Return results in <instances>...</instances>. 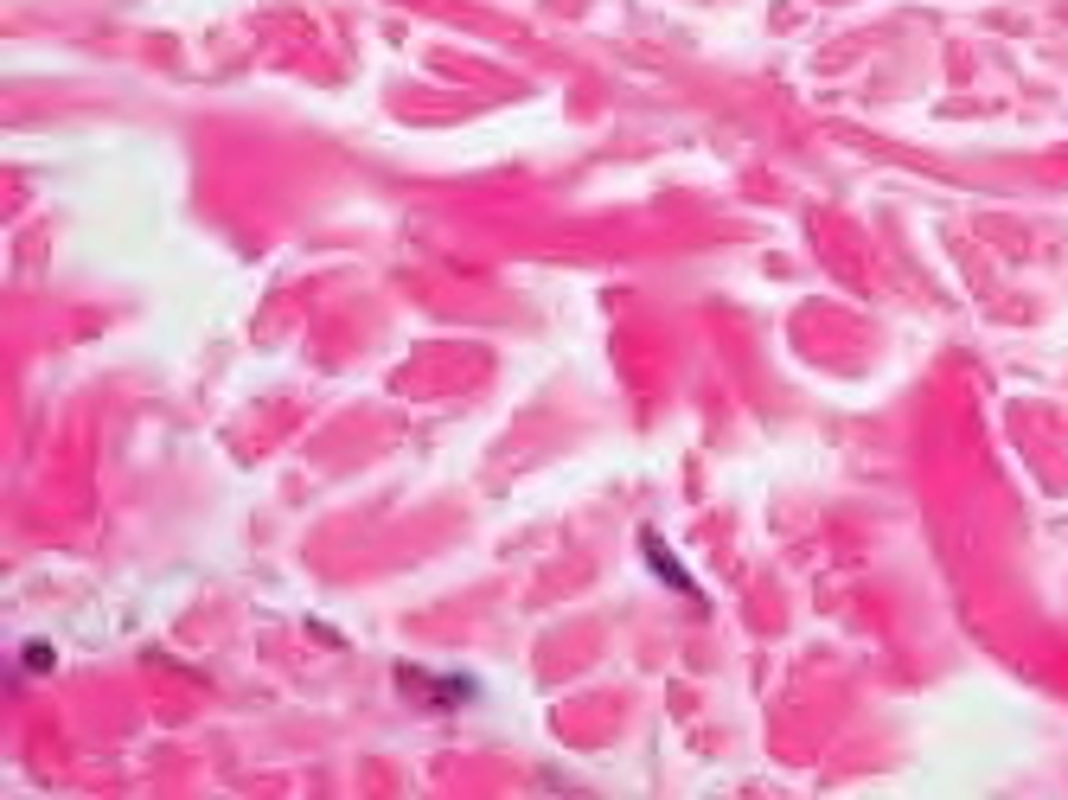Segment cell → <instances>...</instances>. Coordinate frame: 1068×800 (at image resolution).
Wrapping results in <instances>:
<instances>
[{"instance_id": "obj_1", "label": "cell", "mask_w": 1068, "mask_h": 800, "mask_svg": "<svg viewBox=\"0 0 1068 800\" xmlns=\"http://www.w3.org/2000/svg\"><path fill=\"white\" fill-rule=\"evenodd\" d=\"M646 557H653V570H660V583H672V590L698 595V583H691V576H685V564H672V557H665V544L653 539V532H646Z\"/></svg>"}]
</instances>
